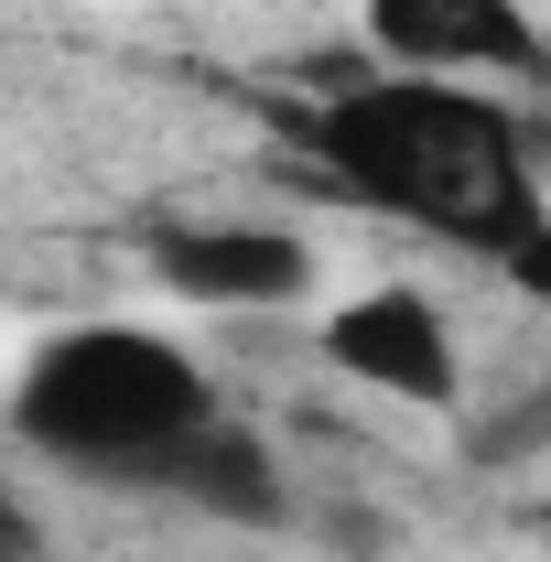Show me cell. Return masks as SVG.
<instances>
[{
	"mask_svg": "<svg viewBox=\"0 0 551 562\" xmlns=\"http://www.w3.org/2000/svg\"><path fill=\"white\" fill-rule=\"evenodd\" d=\"M314 151L368 206L421 216V227H443L454 249H486V260H508L519 238L551 227L508 109H486L443 76H390V87H357L336 109H314Z\"/></svg>",
	"mask_w": 551,
	"mask_h": 562,
	"instance_id": "6da1fadb",
	"label": "cell"
},
{
	"mask_svg": "<svg viewBox=\"0 0 551 562\" xmlns=\"http://www.w3.org/2000/svg\"><path fill=\"white\" fill-rule=\"evenodd\" d=\"M206 422H216L206 368L140 325H76L11 390V432L76 476H109V487H162V465Z\"/></svg>",
	"mask_w": 551,
	"mask_h": 562,
	"instance_id": "7a4b0ae2",
	"label": "cell"
},
{
	"mask_svg": "<svg viewBox=\"0 0 551 562\" xmlns=\"http://www.w3.org/2000/svg\"><path fill=\"white\" fill-rule=\"evenodd\" d=\"M368 44L401 76H541V33L519 0H368Z\"/></svg>",
	"mask_w": 551,
	"mask_h": 562,
	"instance_id": "3957f363",
	"label": "cell"
},
{
	"mask_svg": "<svg viewBox=\"0 0 551 562\" xmlns=\"http://www.w3.org/2000/svg\"><path fill=\"white\" fill-rule=\"evenodd\" d=\"M151 281L184 303H303L314 292V249L292 227L227 216V227H162L151 238Z\"/></svg>",
	"mask_w": 551,
	"mask_h": 562,
	"instance_id": "277c9868",
	"label": "cell"
},
{
	"mask_svg": "<svg viewBox=\"0 0 551 562\" xmlns=\"http://www.w3.org/2000/svg\"><path fill=\"white\" fill-rule=\"evenodd\" d=\"M325 357H336L357 390H390V401H454V325L421 303V292H357L325 325Z\"/></svg>",
	"mask_w": 551,
	"mask_h": 562,
	"instance_id": "5b68a950",
	"label": "cell"
},
{
	"mask_svg": "<svg viewBox=\"0 0 551 562\" xmlns=\"http://www.w3.org/2000/svg\"><path fill=\"white\" fill-rule=\"evenodd\" d=\"M162 487L184 497V508L249 519V530H271V519H281V465H271V454H260V443H249V432H238L227 412H216L206 432H195V443L162 465Z\"/></svg>",
	"mask_w": 551,
	"mask_h": 562,
	"instance_id": "8992f818",
	"label": "cell"
},
{
	"mask_svg": "<svg viewBox=\"0 0 551 562\" xmlns=\"http://www.w3.org/2000/svg\"><path fill=\"white\" fill-rule=\"evenodd\" d=\"M508 271H519V281H530V292L551 303V227H541V238H519V249H508Z\"/></svg>",
	"mask_w": 551,
	"mask_h": 562,
	"instance_id": "52a82bcc",
	"label": "cell"
}]
</instances>
